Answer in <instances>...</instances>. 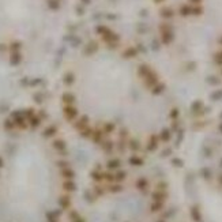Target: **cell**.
I'll use <instances>...</instances> for the list:
<instances>
[{"instance_id":"6da1fadb","label":"cell","mask_w":222,"mask_h":222,"mask_svg":"<svg viewBox=\"0 0 222 222\" xmlns=\"http://www.w3.org/2000/svg\"><path fill=\"white\" fill-rule=\"evenodd\" d=\"M82 57L86 64L63 78V120L110 158L172 151L188 119L162 78L108 31L87 42Z\"/></svg>"},{"instance_id":"7a4b0ae2","label":"cell","mask_w":222,"mask_h":222,"mask_svg":"<svg viewBox=\"0 0 222 222\" xmlns=\"http://www.w3.org/2000/svg\"><path fill=\"white\" fill-rule=\"evenodd\" d=\"M206 127H210L211 135L203 150V157L209 163L202 168V174L206 181L214 183L222 191V108Z\"/></svg>"}]
</instances>
